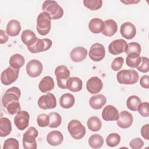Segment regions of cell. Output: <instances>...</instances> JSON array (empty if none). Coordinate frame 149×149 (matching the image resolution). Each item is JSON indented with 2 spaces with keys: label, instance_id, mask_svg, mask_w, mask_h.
<instances>
[{
  "label": "cell",
  "instance_id": "ffe728a7",
  "mask_svg": "<svg viewBox=\"0 0 149 149\" xmlns=\"http://www.w3.org/2000/svg\"><path fill=\"white\" fill-rule=\"evenodd\" d=\"M48 143L52 146H57L62 144L63 141V136L62 133L58 130L50 132L47 136Z\"/></svg>",
  "mask_w": 149,
  "mask_h": 149
},
{
  "label": "cell",
  "instance_id": "5b68a950",
  "mask_svg": "<svg viewBox=\"0 0 149 149\" xmlns=\"http://www.w3.org/2000/svg\"><path fill=\"white\" fill-rule=\"evenodd\" d=\"M68 130L70 135L76 140L82 139L86 133V129L84 126L77 119H73L69 122Z\"/></svg>",
  "mask_w": 149,
  "mask_h": 149
},
{
  "label": "cell",
  "instance_id": "30bf717a",
  "mask_svg": "<svg viewBox=\"0 0 149 149\" xmlns=\"http://www.w3.org/2000/svg\"><path fill=\"white\" fill-rule=\"evenodd\" d=\"M88 55L90 59L94 62L101 61L105 56V47L100 43H94L90 47Z\"/></svg>",
  "mask_w": 149,
  "mask_h": 149
},
{
  "label": "cell",
  "instance_id": "7402d4cb",
  "mask_svg": "<svg viewBox=\"0 0 149 149\" xmlns=\"http://www.w3.org/2000/svg\"><path fill=\"white\" fill-rule=\"evenodd\" d=\"M107 102V98L102 94H97L92 96L89 100V104L94 109H100Z\"/></svg>",
  "mask_w": 149,
  "mask_h": 149
},
{
  "label": "cell",
  "instance_id": "74e56055",
  "mask_svg": "<svg viewBox=\"0 0 149 149\" xmlns=\"http://www.w3.org/2000/svg\"><path fill=\"white\" fill-rule=\"evenodd\" d=\"M83 2L84 5L91 10H97L102 5L101 0H84Z\"/></svg>",
  "mask_w": 149,
  "mask_h": 149
},
{
  "label": "cell",
  "instance_id": "c3c4849f",
  "mask_svg": "<svg viewBox=\"0 0 149 149\" xmlns=\"http://www.w3.org/2000/svg\"><path fill=\"white\" fill-rule=\"evenodd\" d=\"M6 32H5L3 30H0V43L1 44L6 43L8 40V36L6 34Z\"/></svg>",
  "mask_w": 149,
  "mask_h": 149
},
{
  "label": "cell",
  "instance_id": "bcb514c9",
  "mask_svg": "<svg viewBox=\"0 0 149 149\" xmlns=\"http://www.w3.org/2000/svg\"><path fill=\"white\" fill-rule=\"evenodd\" d=\"M140 84L141 86L144 88H149V77L148 75L143 76L140 80Z\"/></svg>",
  "mask_w": 149,
  "mask_h": 149
},
{
  "label": "cell",
  "instance_id": "7c38bea8",
  "mask_svg": "<svg viewBox=\"0 0 149 149\" xmlns=\"http://www.w3.org/2000/svg\"><path fill=\"white\" fill-rule=\"evenodd\" d=\"M26 72L27 74L31 77H37L39 76L43 69L42 64L37 59H32L26 65Z\"/></svg>",
  "mask_w": 149,
  "mask_h": 149
},
{
  "label": "cell",
  "instance_id": "8fae6325",
  "mask_svg": "<svg viewBox=\"0 0 149 149\" xmlns=\"http://www.w3.org/2000/svg\"><path fill=\"white\" fill-rule=\"evenodd\" d=\"M38 107L42 109H54L56 106V100L55 95L50 93L41 96L38 100Z\"/></svg>",
  "mask_w": 149,
  "mask_h": 149
},
{
  "label": "cell",
  "instance_id": "5bb4252c",
  "mask_svg": "<svg viewBox=\"0 0 149 149\" xmlns=\"http://www.w3.org/2000/svg\"><path fill=\"white\" fill-rule=\"evenodd\" d=\"M102 87L103 83L102 80L97 76L90 77L86 83V88L87 91L92 94L99 93Z\"/></svg>",
  "mask_w": 149,
  "mask_h": 149
},
{
  "label": "cell",
  "instance_id": "603a6c76",
  "mask_svg": "<svg viewBox=\"0 0 149 149\" xmlns=\"http://www.w3.org/2000/svg\"><path fill=\"white\" fill-rule=\"evenodd\" d=\"M21 29L20 23L17 20L12 19L8 23L6 32L8 36L15 37L19 35Z\"/></svg>",
  "mask_w": 149,
  "mask_h": 149
},
{
  "label": "cell",
  "instance_id": "2e32d148",
  "mask_svg": "<svg viewBox=\"0 0 149 149\" xmlns=\"http://www.w3.org/2000/svg\"><path fill=\"white\" fill-rule=\"evenodd\" d=\"M127 42L125 40L118 39L112 41L108 46V51L110 54L117 55L125 52Z\"/></svg>",
  "mask_w": 149,
  "mask_h": 149
},
{
  "label": "cell",
  "instance_id": "6da1fadb",
  "mask_svg": "<svg viewBox=\"0 0 149 149\" xmlns=\"http://www.w3.org/2000/svg\"><path fill=\"white\" fill-rule=\"evenodd\" d=\"M43 12L47 13L51 20L61 19L63 15V10L55 1H45L42 5Z\"/></svg>",
  "mask_w": 149,
  "mask_h": 149
},
{
  "label": "cell",
  "instance_id": "44dd1931",
  "mask_svg": "<svg viewBox=\"0 0 149 149\" xmlns=\"http://www.w3.org/2000/svg\"><path fill=\"white\" fill-rule=\"evenodd\" d=\"M104 27L102 31L103 35L107 37L113 36L118 30V24L113 19H108L104 22Z\"/></svg>",
  "mask_w": 149,
  "mask_h": 149
},
{
  "label": "cell",
  "instance_id": "836d02e7",
  "mask_svg": "<svg viewBox=\"0 0 149 149\" xmlns=\"http://www.w3.org/2000/svg\"><path fill=\"white\" fill-rule=\"evenodd\" d=\"M141 62V57L140 55L136 54H130L127 55L126 59V65L130 68H136L140 65Z\"/></svg>",
  "mask_w": 149,
  "mask_h": 149
},
{
  "label": "cell",
  "instance_id": "ee69618b",
  "mask_svg": "<svg viewBox=\"0 0 149 149\" xmlns=\"http://www.w3.org/2000/svg\"><path fill=\"white\" fill-rule=\"evenodd\" d=\"M123 62L124 59L121 56H119L115 58L111 64L112 69L113 71H118L122 68Z\"/></svg>",
  "mask_w": 149,
  "mask_h": 149
},
{
  "label": "cell",
  "instance_id": "7a4b0ae2",
  "mask_svg": "<svg viewBox=\"0 0 149 149\" xmlns=\"http://www.w3.org/2000/svg\"><path fill=\"white\" fill-rule=\"evenodd\" d=\"M118 81L123 84H133L139 79L138 73L133 69H123L118 72L116 74Z\"/></svg>",
  "mask_w": 149,
  "mask_h": 149
},
{
  "label": "cell",
  "instance_id": "f35d334b",
  "mask_svg": "<svg viewBox=\"0 0 149 149\" xmlns=\"http://www.w3.org/2000/svg\"><path fill=\"white\" fill-rule=\"evenodd\" d=\"M19 148V143L17 140L14 138H9L6 139L3 143V149H18Z\"/></svg>",
  "mask_w": 149,
  "mask_h": 149
},
{
  "label": "cell",
  "instance_id": "f546056e",
  "mask_svg": "<svg viewBox=\"0 0 149 149\" xmlns=\"http://www.w3.org/2000/svg\"><path fill=\"white\" fill-rule=\"evenodd\" d=\"M24 58L19 54H15L12 55L9 59L10 66L14 69H19L24 65Z\"/></svg>",
  "mask_w": 149,
  "mask_h": 149
},
{
  "label": "cell",
  "instance_id": "83f0119b",
  "mask_svg": "<svg viewBox=\"0 0 149 149\" xmlns=\"http://www.w3.org/2000/svg\"><path fill=\"white\" fill-rule=\"evenodd\" d=\"M12 131V123L10 120L5 117L0 118V136L6 137Z\"/></svg>",
  "mask_w": 149,
  "mask_h": 149
},
{
  "label": "cell",
  "instance_id": "ba28073f",
  "mask_svg": "<svg viewBox=\"0 0 149 149\" xmlns=\"http://www.w3.org/2000/svg\"><path fill=\"white\" fill-rule=\"evenodd\" d=\"M19 69H14L10 66L8 67L1 73V83L5 86L11 84L16 81L19 77Z\"/></svg>",
  "mask_w": 149,
  "mask_h": 149
},
{
  "label": "cell",
  "instance_id": "4fadbf2b",
  "mask_svg": "<svg viewBox=\"0 0 149 149\" xmlns=\"http://www.w3.org/2000/svg\"><path fill=\"white\" fill-rule=\"evenodd\" d=\"M30 115L26 111H20L14 118V123L20 130H23L29 125Z\"/></svg>",
  "mask_w": 149,
  "mask_h": 149
},
{
  "label": "cell",
  "instance_id": "ab89813d",
  "mask_svg": "<svg viewBox=\"0 0 149 149\" xmlns=\"http://www.w3.org/2000/svg\"><path fill=\"white\" fill-rule=\"evenodd\" d=\"M6 109L9 114L14 115L21 111V107L19 102H12L8 105Z\"/></svg>",
  "mask_w": 149,
  "mask_h": 149
},
{
  "label": "cell",
  "instance_id": "681fc988",
  "mask_svg": "<svg viewBox=\"0 0 149 149\" xmlns=\"http://www.w3.org/2000/svg\"><path fill=\"white\" fill-rule=\"evenodd\" d=\"M140 1H134V0H132V1H130V0H127V1H120L122 3H124L125 4H127V5H129V4H132V3H138Z\"/></svg>",
  "mask_w": 149,
  "mask_h": 149
},
{
  "label": "cell",
  "instance_id": "4dcf8cb0",
  "mask_svg": "<svg viewBox=\"0 0 149 149\" xmlns=\"http://www.w3.org/2000/svg\"><path fill=\"white\" fill-rule=\"evenodd\" d=\"M87 125L90 130L92 132L99 131L102 126V123L100 118L97 116H91L87 120Z\"/></svg>",
  "mask_w": 149,
  "mask_h": 149
},
{
  "label": "cell",
  "instance_id": "ac0fdd59",
  "mask_svg": "<svg viewBox=\"0 0 149 149\" xmlns=\"http://www.w3.org/2000/svg\"><path fill=\"white\" fill-rule=\"evenodd\" d=\"M118 110L112 105H107L102 110V117L105 121H113L118 119Z\"/></svg>",
  "mask_w": 149,
  "mask_h": 149
},
{
  "label": "cell",
  "instance_id": "d6a6232c",
  "mask_svg": "<svg viewBox=\"0 0 149 149\" xmlns=\"http://www.w3.org/2000/svg\"><path fill=\"white\" fill-rule=\"evenodd\" d=\"M141 102V100L138 96L131 95L127 99L126 106L129 109L132 111H136Z\"/></svg>",
  "mask_w": 149,
  "mask_h": 149
},
{
  "label": "cell",
  "instance_id": "484cf974",
  "mask_svg": "<svg viewBox=\"0 0 149 149\" xmlns=\"http://www.w3.org/2000/svg\"><path fill=\"white\" fill-rule=\"evenodd\" d=\"M37 38L35 33L30 30H25L21 34V40L27 47L33 45Z\"/></svg>",
  "mask_w": 149,
  "mask_h": 149
},
{
  "label": "cell",
  "instance_id": "f1b7e54d",
  "mask_svg": "<svg viewBox=\"0 0 149 149\" xmlns=\"http://www.w3.org/2000/svg\"><path fill=\"white\" fill-rule=\"evenodd\" d=\"M59 105L61 107L68 109L73 106L75 102L74 96L70 93L63 94L59 98Z\"/></svg>",
  "mask_w": 149,
  "mask_h": 149
},
{
  "label": "cell",
  "instance_id": "d6986e66",
  "mask_svg": "<svg viewBox=\"0 0 149 149\" xmlns=\"http://www.w3.org/2000/svg\"><path fill=\"white\" fill-rule=\"evenodd\" d=\"M87 50L83 47L74 48L70 53V56L73 62H80L86 58Z\"/></svg>",
  "mask_w": 149,
  "mask_h": 149
},
{
  "label": "cell",
  "instance_id": "7bdbcfd3",
  "mask_svg": "<svg viewBox=\"0 0 149 149\" xmlns=\"http://www.w3.org/2000/svg\"><path fill=\"white\" fill-rule=\"evenodd\" d=\"M137 111L140 115L143 117H147L149 115V104L147 102H141L138 107Z\"/></svg>",
  "mask_w": 149,
  "mask_h": 149
},
{
  "label": "cell",
  "instance_id": "d4e9b609",
  "mask_svg": "<svg viewBox=\"0 0 149 149\" xmlns=\"http://www.w3.org/2000/svg\"><path fill=\"white\" fill-rule=\"evenodd\" d=\"M83 82L77 77H69L66 83V88L72 92H78L82 89Z\"/></svg>",
  "mask_w": 149,
  "mask_h": 149
},
{
  "label": "cell",
  "instance_id": "8992f818",
  "mask_svg": "<svg viewBox=\"0 0 149 149\" xmlns=\"http://www.w3.org/2000/svg\"><path fill=\"white\" fill-rule=\"evenodd\" d=\"M70 70L65 65H59L55 70L58 86L62 89L66 88V83L70 77Z\"/></svg>",
  "mask_w": 149,
  "mask_h": 149
},
{
  "label": "cell",
  "instance_id": "7dc6e473",
  "mask_svg": "<svg viewBox=\"0 0 149 149\" xmlns=\"http://www.w3.org/2000/svg\"><path fill=\"white\" fill-rule=\"evenodd\" d=\"M148 129H149V125L146 124L142 126L141 128V134L142 137L146 140L149 139V134H148Z\"/></svg>",
  "mask_w": 149,
  "mask_h": 149
},
{
  "label": "cell",
  "instance_id": "3957f363",
  "mask_svg": "<svg viewBox=\"0 0 149 149\" xmlns=\"http://www.w3.org/2000/svg\"><path fill=\"white\" fill-rule=\"evenodd\" d=\"M49 16L45 13H40L37 18L36 29L39 34L45 36L49 32L51 28V22Z\"/></svg>",
  "mask_w": 149,
  "mask_h": 149
},
{
  "label": "cell",
  "instance_id": "e0dca14e",
  "mask_svg": "<svg viewBox=\"0 0 149 149\" xmlns=\"http://www.w3.org/2000/svg\"><path fill=\"white\" fill-rule=\"evenodd\" d=\"M120 32L123 37L127 40H130L135 37L136 29L132 23L129 22H125L120 26Z\"/></svg>",
  "mask_w": 149,
  "mask_h": 149
},
{
  "label": "cell",
  "instance_id": "f6af8a7d",
  "mask_svg": "<svg viewBox=\"0 0 149 149\" xmlns=\"http://www.w3.org/2000/svg\"><path fill=\"white\" fill-rule=\"evenodd\" d=\"M144 145L143 141L139 137L132 139L129 143L130 147L133 149H140L143 147Z\"/></svg>",
  "mask_w": 149,
  "mask_h": 149
},
{
  "label": "cell",
  "instance_id": "e575fe53",
  "mask_svg": "<svg viewBox=\"0 0 149 149\" xmlns=\"http://www.w3.org/2000/svg\"><path fill=\"white\" fill-rule=\"evenodd\" d=\"M49 123L48 126L51 128H56L61 125L62 123L61 116L57 112H51L48 114Z\"/></svg>",
  "mask_w": 149,
  "mask_h": 149
},
{
  "label": "cell",
  "instance_id": "60d3db41",
  "mask_svg": "<svg viewBox=\"0 0 149 149\" xmlns=\"http://www.w3.org/2000/svg\"><path fill=\"white\" fill-rule=\"evenodd\" d=\"M138 70L142 73H147L149 69V59L147 57H141V62L137 67Z\"/></svg>",
  "mask_w": 149,
  "mask_h": 149
},
{
  "label": "cell",
  "instance_id": "4316f807",
  "mask_svg": "<svg viewBox=\"0 0 149 149\" xmlns=\"http://www.w3.org/2000/svg\"><path fill=\"white\" fill-rule=\"evenodd\" d=\"M104 27V23L102 19L97 17L92 19L88 23L89 30L94 34H98L102 31Z\"/></svg>",
  "mask_w": 149,
  "mask_h": 149
},
{
  "label": "cell",
  "instance_id": "9a60e30c",
  "mask_svg": "<svg viewBox=\"0 0 149 149\" xmlns=\"http://www.w3.org/2000/svg\"><path fill=\"white\" fill-rule=\"evenodd\" d=\"M117 120L118 126L122 129H127L132 126L133 122V115L127 111H122L118 116Z\"/></svg>",
  "mask_w": 149,
  "mask_h": 149
},
{
  "label": "cell",
  "instance_id": "d590c367",
  "mask_svg": "<svg viewBox=\"0 0 149 149\" xmlns=\"http://www.w3.org/2000/svg\"><path fill=\"white\" fill-rule=\"evenodd\" d=\"M141 50V46L138 42H132L127 44L125 49V52H126L127 55L132 53L140 55Z\"/></svg>",
  "mask_w": 149,
  "mask_h": 149
},
{
  "label": "cell",
  "instance_id": "52a82bcc",
  "mask_svg": "<svg viewBox=\"0 0 149 149\" xmlns=\"http://www.w3.org/2000/svg\"><path fill=\"white\" fill-rule=\"evenodd\" d=\"M21 95L20 90L17 87H12L8 89L2 98V104L4 108L12 102H19Z\"/></svg>",
  "mask_w": 149,
  "mask_h": 149
},
{
  "label": "cell",
  "instance_id": "1f68e13d",
  "mask_svg": "<svg viewBox=\"0 0 149 149\" xmlns=\"http://www.w3.org/2000/svg\"><path fill=\"white\" fill-rule=\"evenodd\" d=\"M88 142L91 148H100L104 144V139L101 135L94 134L90 137Z\"/></svg>",
  "mask_w": 149,
  "mask_h": 149
},
{
  "label": "cell",
  "instance_id": "9c48e42d",
  "mask_svg": "<svg viewBox=\"0 0 149 149\" xmlns=\"http://www.w3.org/2000/svg\"><path fill=\"white\" fill-rule=\"evenodd\" d=\"M52 42L49 38H37L36 42L32 45L28 47L29 51L33 54L39 53L49 49L52 46Z\"/></svg>",
  "mask_w": 149,
  "mask_h": 149
},
{
  "label": "cell",
  "instance_id": "b9f144b4",
  "mask_svg": "<svg viewBox=\"0 0 149 149\" xmlns=\"http://www.w3.org/2000/svg\"><path fill=\"white\" fill-rule=\"evenodd\" d=\"M37 122L40 127H46L49 125V117L45 113L40 114L37 118Z\"/></svg>",
  "mask_w": 149,
  "mask_h": 149
},
{
  "label": "cell",
  "instance_id": "8d00e7d4",
  "mask_svg": "<svg viewBox=\"0 0 149 149\" xmlns=\"http://www.w3.org/2000/svg\"><path fill=\"white\" fill-rule=\"evenodd\" d=\"M120 141V136L116 133H112L109 134L107 139V144L111 147H113L118 146Z\"/></svg>",
  "mask_w": 149,
  "mask_h": 149
},
{
  "label": "cell",
  "instance_id": "cb8c5ba5",
  "mask_svg": "<svg viewBox=\"0 0 149 149\" xmlns=\"http://www.w3.org/2000/svg\"><path fill=\"white\" fill-rule=\"evenodd\" d=\"M54 81L51 76L44 77L38 84V88L42 93H47L51 91L54 88Z\"/></svg>",
  "mask_w": 149,
  "mask_h": 149
},
{
  "label": "cell",
  "instance_id": "277c9868",
  "mask_svg": "<svg viewBox=\"0 0 149 149\" xmlns=\"http://www.w3.org/2000/svg\"><path fill=\"white\" fill-rule=\"evenodd\" d=\"M38 134V131L34 127H29L23 134L22 140L23 148L24 149H36L37 148L36 138Z\"/></svg>",
  "mask_w": 149,
  "mask_h": 149
}]
</instances>
